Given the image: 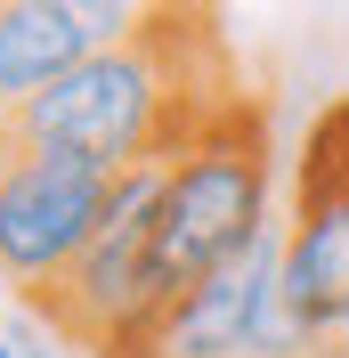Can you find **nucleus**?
<instances>
[{
  "label": "nucleus",
  "mask_w": 349,
  "mask_h": 358,
  "mask_svg": "<svg viewBox=\"0 0 349 358\" xmlns=\"http://www.w3.org/2000/svg\"><path fill=\"white\" fill-rule=\"evenodd\" d=\"M147 0H0V114L66 82L82 57L131 41Z\"/></svg>",
  "instance_id": "5"
},
{
  "label": "nucleus",
  "mask_w": 349,
  "mask_h": 358,
  "mask_svg": "<svg viewBox=\"0 0 349 358\" xmlns=\"http://www.w3.org/2000/svg\"><path fill=\"white\" fill-rule=\"evenodd\" d=\"M284 310L317 342L349 310V90L333 98L301 138L292 163V203H284V268H276Z\"/></svg>",
  "instance_id": "4"
},
{
  "label": "nucleus",
  "mask_w": 349,
  "mask_h": 358,
  "mask_svg": "<svg viewBox=\"0 0 349 358\" xmlns=\"http://www.w3.org/2000/svg\"><path fill=\"white\" fill-rule=\"evenodd\" d=\"M154 212H163V163L114 179L106 212L89 228V245L49 293H33V310L49 317V334H66L73 350L98 358H147L154 326H163V285H154Z\"/></svg>",
  "instance_id": "2"
},
{
  "label": "nucleus",
  "mask_w": 349,
  "mask_h": 358,
  "mask_svg": "<svg viewBox=\"0 0 349 358\" xmlns=\"http://www.w3.org/2000/svg\"><path fill=\"white\" fill-rule=\"evenodd\" d=\"M106 163L66 155V147H33L0 122V285H17L24 301L49 293L89 245V228L114 196Z\"/></svg>",
  "instance_id": "3"
},
{
  "label": "nucleus",
  "mask_w": 349,
  "mask_h": 358,
  "mask_svg": "<svg viewBox=\"0 0 349 358\" xmlns=\"http://www.w3.org/2000/svg\"><path fill=\"white\" fill-rule=\"evenodd\" d=\"M276 268H284V212L268 220V236L244 252V261L211 268L203 285H187L171 310H163L147 358H252V326H260V310L276 301Z\"/></svg>",
  "instance_id": "6"
},
{
  "label": "nucleus",
  "mask_w": 349,
  "mask_h": 358,
  "mask_svg": "<svg viewBox=\"0 0 349 358\" xmlns=\"http://www.w3.org/2000/svg\"><path fill=\"white\" fill-rule=\"evenodd\" d=\"M0 358H17V342H8V334H0Z\"/></svg>",
  "instance_id": "8"
},
{
  "label": "nucleus",
  "mask_w": 349,
  "mask_h": 358,
  "mask_svg": "<svg viewBox=\"0 0 349 358\" xmlns=\"http://www.w3.org/2000/svg\"><path fill=\"white\" fill-rule=\"evenodd\" d=\"M276 220V138H268V98L244 90L219 106L171 163H163V212H154V285L179 301L211 268L244 261Z\"/></svg>",
  "instance_id": "1"
},
{
  "label": "nucleus",
  "mask_w": 349,
  "mask_h": 358,
  "mask_svg": "<svg viewBox=\"0 0 349 358\" xmlns=\"http://www.w3.org/2000/svg\"><path fill=\"white\" fill-rule=\"evenodd\" d=\"M309 358H349V310H341V317H333L325 334H317V350H309Z\"/></svg>",
  "instance_id": "7"
}]
</instances>
